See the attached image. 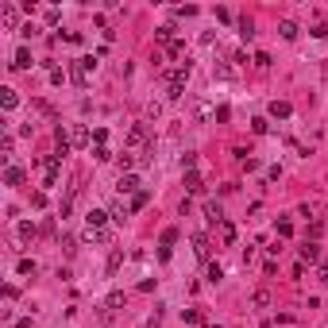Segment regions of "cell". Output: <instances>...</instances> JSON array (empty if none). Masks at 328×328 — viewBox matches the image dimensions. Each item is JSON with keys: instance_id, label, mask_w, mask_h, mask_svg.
<instances>
[{"instance_id": "cell-1", "label": "cell", "mask_w": 328, "mask_h": 328, "mask_svg": "<svg viewBox=\"0 0 328 328\" xmlns=\"http://www.w3.org/2000/svg\"><path fill=\"white\" fill-rule=\"evenodd\" d=\"M162 81H166V97L178 101V97L185 93V81H190V62H181V66H174V69H162Z\"/></svg>"}, {"instance_id": "cell-2", "label": "cell", "mask_w": 328, "mask_h": 328, "mask_svg": "<svg viewBox=\"0 0 328 328\" xmlns=\"http://www.w3.org/2000/svg\"><path fill=\"white\" fill-rule=\"evenodd\" d=\"M97 62H101V54H85V58H74V66H69V81L78 89L89 85V74L97 69Z\"/></svg>"}, {"instance_id": "cell-3", "label": "cell", "mask_w": 328, "mask_h": 328, "mask_svg": "<svg viewBox=\"0 0 328 328\" xmlns=\"http://www.w3.org/2000/svg\"><path fill=\"white\" fill-rule=\"evenodd\" d=\"M128 151L131 155H147V128H143V124H135V128L128 131Z\"/></svg>"}, {"instance_id": "cell-4", "label": "cell", "mask_w": 328, "mask_h": 328, "mask_svg": "<svg viewBox=\"0 0 328 328\" xmlns=\"http://www.w3.org/2000/svg\"><path fill=\"white\" fill-rule=\"evenodd\" d=\"M39 166H43V185H54V181H58V170H62V155L39 158Z\"/></svg>"}, {"instance_id": "cell-5", "label": "cell", "mask_w": 328, "mask_h": 328, "mask_svg": "<svg viewBox=\"0 0 328 328\" xmlns=\"http://www.w3.org/2000/svg\"><path fill=\"white\" fill-rule=\"evenodd\" d=\"M108 216H112V213H101V208H89V216H85V228H93V232H104V228H108Z\"/></svg>"}, {"instance_id": "cell-6", "label": "cell", "mask_w": 328, "mask_h": 328, "mask_svg": "<svg viewBox=\"0 0 328 328\" xmlns=\"http://www.w3.org/2000/svg\"><path fill=\"white\" fill-rule=\"evenodd\" d=\"M139 190H143V178H139V174H120V197H124V193L135 197Z\"/></svg>"}, {"instance_id": "cell-7", "label": "cell", "mask_w": 328, "mask_h": 328, "mask_svg": "<svg viewBox=\"0 0 328 328\" xmlns=\"http://www.w3.org/2000/svg\"><path fill=\"white\" fill-rule=\"evenodd\" d=\"M0 24H4V31H16V24H19L16 4H0Z\"/></svg>"}, {"instance_id": "cell-8", "label": "cell", "mask_w": 328, "mask_h": 328, "mask_svg": "<svg viewBox=\"0 0 328 328\" xmlns=\"http://www.w3.org/2000/svg\"><path fill=\"white\" fill-rule=\"evenodd\" d=\"M216 236H220V243H224V247H232V243H236V224L228 220V216L216 224Z\"/></svg>"}, {"instance_id": "cell-9", "label": "cell", "mask_w": 328, "mask_h": 328, "mask_svg": "<svg viewBox=\"0 0 328 328\" xmlns=\"http://www.w3.org/2000/svg\"><path fill=\"white\" fill-rule=\"evenodd\" d=\"M69 147H89V128L85 124H74V128H69Z\"/></svg>"}, {"instance_id": "cell-10", "label": "cell", "mask_w": 328, "mask_h": 328, "mask_svg": "<svg viewBox=\"0 0 328 328\" xmlns=\"http://www.w3.org/2000/svg\"><path fill=\"white\" fill-rule=\"evenodd\" d=\"M131 213H135V208H131V201H124V197L112 201V220H128Z\"/></svg>"}, {"instance_id": "cell-11", "label": "cell", "mask_w": 328, "mask_h": 328, "mask_svg": "<svg viewBox=\"0 0 328 328\" xmlns=\"http://www.w3.org/2000/svg\"><path fill=\"white\" fill-rule=\"evenodd\" d=\"M24 166H8V170H4V185H24Z\"/></svg>"}, {"instance_id": "cell-12", "label": "cell", "mask_w": 328, "mask_h": 328, "mask_svg": "<svg viewBox=\"0 0 328 328\" xmlns=\"http://www.w3.org/2000/svg\"><path fill=\"white\" fill-rule=\"evenodd\" d=\"M205 190V181H201L197 170H185V193H201Z\"/></svg>"}, {"instance_id": "cell-13", "label": "cell", "mask_w": 328, "mask_h": 328, "mask_svg": "<svg viewBox=\"0 0 328 328\" xmlns=\"http://www.w3.org/2000/svg\"><path fill=\"white\" fill-rule=\"evenodd\" d=\"M290 112H294V108L286 101H270V116H274V120H290Z\"/></svg>"}, {"instance_id": "cell-14", "label": "cell", "mask_w": 328, "mask_h": 328, "mask_svg": "<svg viewBox=\"0 0 328 328\" xmlns=\"http://www.w3.org/2000/svg\"><path fill=\"white\" fill-rule=\"evenodd\" d=\"M193 255H197V259H208V236H193Z\"/></svg>"}, {"instance_id": "cell-15", "label": "cell", "mask_w": 328, "mask_h": 328, "mask_svg": "<svg viewBox=\"0 0 328 328\" xmlns=\"http://www.w3.org/2000/svg\"><path fill=\"white\" fill-rule=\"evenodd\" d=\"M12 66H16V69H27V66H31V51H27V46H19V51L12 54Z\"/></svg>"}, {"instance_id": "cell-16", "label": "cell", "mask_w": 328, "mask_h": 328, "mask_svg": "<svg viewBox=\"0 0 328 328\" xmlns=\"http://www.w3.org/2000/svg\"><path fill=\"white\" fill-rule=\"evenodd\" d=\"M0 104H4V108H8V112H12V108H16V104H19V97H16V89H8V85L0 89Z\"/></svg>"}, {"instance_id": "cell-17", "label": "cell", "mask_w": 328, "mask_h": 328, "mask_svg": "<svg viewBox=\"0 0 328 328\" xmlns=\"http://www.w3.org/2000/svg\"><path fill=\"white\" fill-rule=\"evenodd\" d=\"M278 35L294 43V39H297V24H294V19H282V24H278Z\"/></svg>"}, {"instance_id": "cell-18", "label": "cell", "mask_w": 328, "mask_h": 328, "mask_svg": "<svg viewBox=\"0 0 328 328\" xmlns=\"http://www.w3.org/2000/svg\"><path fill=\"white\" fill-rule=\"evenodd\" d=\"M205 216H208V224H220V220H224V213H220V205H216V201H208V205H205Z\"/></svg>"}, {"instance_id": "cell-19", "label": "cell", "mask_w": 328, "mask_h": 328, "mask_svg": "<svg viewBox=\"0 0 328 328\" xmlns=\"http://www.w3.org/2000/svg\"><path fill=\"white\" fill-rule=\"evenodd\" d=\"M213 74H216L220 81H232V78H236V69L228 66V62H216V66H213Z\"/></svg>"}, {"instance_id": "cell-20", "label": "cell", "mask_w": 328, "mask_h": 328, "mask_svg": "<svg viewBox=\"0 0 328 328\" xmlns=\"http://www.w3.org/2000/svg\"><path fill=\"white\" fill-rule=\"evenodd\" d=\"M320 259V247H317V243H305V247H301V263H317Z\"/></svg>"}, {"instance_id": "cell-21", "label": "cell", "mask_w": 328, "mask_h": 328, "mask_svg": "<svg viewBox=\"0 0 328 328\" xmlns=\"http://www.w3.org/2000/svg\"><path fill=\"white\" fill-rule=\"evenodd\" d=\"M205 278H208V282H220V278H224V267H220V263H208Z\"/></svg>"}, {"instance_id": "cell-22", "label": "cell", "mask_w": 328, "mask_h": 328, "mask_svg": "<svg viewBox=\"0 0 328 328\" xmlns=\"http://www.w3.org/2000/svg\"><path fill=\"white\" fill-rule=\"evenodd\" d=\"M120 263H124V251L116 247L112 255H108V274H116V270H120Z\"/></svg>"}, {"instance_id": "cell-23", "label": "cell", "mask_w": 328, "mask_h": 328, "mask_svg": "<svg viewBox=\"0 0 328 328\" xmlns=\"http://www.w3.org/2000/svg\"><path fill=\"white\" fill-rule=\"evenodd\" d=\"M155 39H158V43H166V46H170V43H174V27H158V31H155Z\"/></svg>"}, {"instance_id": "cell-24", "label": "cell", "mask_w": 328, "mask_h": 328, "mask_svg": "<svg viewBox=\"0 0 328 328\" xmlns=\"http://www.w3.org/2000/svg\"><path fill=\"white\" fill-rule=\"evenodd\" d=\"M251 131H255V135H267V131H270V124L263 120V116H255V120H251Z\"/></svg>"}, {"instance_id": "cell-25", "label": "cell", "mask_w": 328, "mask_h": 328, "mask_svg": "<svg viewBox=\"0 0 328 328\" xmlns=\"http://www.w3.org/2000/svg\"><path fill=\"white\" fill-rule=\"evenodd\" d=\"M240 35H243V39H255V24H251L247 16L240 19Z\"/></svg>"}, {"instance_id": "cell-26", "label": "cell", "mask_w": 328, "mask_h": 328, "mask_svg": "<svg viewBox=\"0 0 328 328\" xmlns=\"http://www.w3.org/2000/svg\"><path fill=\"white\" fill-rule=\"evenodd\" d=\"M147 201H151V193H147V190H139L135 197H131V208H143V205H147Z\"/></svg>"}, {"instance_id": "cell-27", "label": "cell", "mask_w": 328, "mask_h": 328, "mask_svg": "<svg viewBox=\"0 0 328 328\" xmlns=\"http://www.w3.org/2000/svg\"><path fill=\"white\" fill-rule=\"evenodd\" d=\"M278 236H282V240H286V236H294V224H290V220H286V216H282V220H278Z\"/></svg>"}, {"instance_id": "cell-28", "label": "cell", "mask_w": 328, "mask_h": 328, "mask_svg": "<svg viewBox=\"0 0 328 328\" xmlns=\"http://www.w3.org/2000/svg\"><path fill=\"white\" fill-rule=\"evenodd\" d=\"M166 51H170V58H181V54H185V43H181V39H174Z\"/></svg>"}, {"instance_id": "cell-29", "label": "cell", "mask_w": 328, "mask_h": 328, "mask_svg": "<svg viewBox=\"0 0 328 328\" xmlns=\"http://www.w3.org/2000/svg\"><path fill=\"white\" fill-rule=\"evenodd\" d=\"M19 240H35V224H31V220H24V224H19Z\"/></svg>"}, {"instance_id": "cell-30", "label": "cell", "mask_w": 328, "mask_h": 328, "mask_svg": "<svg viewBox=\"0 0 328 328\" xmlns=\"http://www.w3.org/2000/svg\"><path fill=\"white\" fill-rule=\"evenodd\" d=\"M251 301L259 305V309H263V305H270V290H255V297H251Z\"/></svg>"}, {"instance_id": "cell-31", "label": "cell", "mask_w": 328, "mask_h": 328, "mask_svg": "<svg viewBox=\"0 0 328 328\" xmlns=\"http://www.w3.org/2000/svg\"><path fill=\"white\" fill-rule=\"evenodd\" d=\"M174 240H178V228H166V232H162V251H170Z\"/></svg>"}, {"instance_id": "cell-32", "label": "cell", "mask_w": 328, "mask_h": 328, "mask_svg": "<svg viewBox=\"0 0 328 328\" xmlns=\"http://www.w3.org/2000/svg\"><path fill=\"white\" fill-rule=\"evenodd\" d=\"M16 270H19V274H35V259H19Z\"/></svg>"}, {"instance_id": "cell-33", "label": "cell", "mask_w": 328, "mask_h": 328, "mask_svg": "<svg viewBox=\"0 0 328 328\" xmlns=\"http://www.w3.org/2000/svg\"><path fill=\"white\" fill-rule=\"evenodd\" d=\"M251 62H255V66H259V69H267V66H270V54H267V51H259V54H255V58H251Z\"/></svg>"}, {"instance_id": "cell-34", "label": "cell", "mask_w": 328, "mask_h": 328, "mask_svg": "<svg viewBox=\"0 0 328 328\" xmlns=\"http://www.w3.org/2000/svg\"><path fill=\"white\" fill-rule=\"evenodd\" d=\"M93 158H97V162H108V158H112V151H108V147H97Z\"/></svg>"}, {"instance_id": "cell-35", "label": "cell", "mask_w": 328, "mask_h": 328, "mask_svg": "<svg viewBox=\"0 0 328 328\" xmlns=\"http://www.w3.org/2000/svg\"><path fill=\"white\" fill-rule=\"evenodd\" d=\"M181 317H185V324H201V313H197V309H185Z\"/></svg>"}, {"instance_id": "cell-36", "label": "cell", "mask_w": 328, "mask_h": 328, "mask_svg": "<svg viewBox=\"0 0 328 328\" xmlns=\"http://www.w3.org/2000/svg\"><path fill=\"white\" fill-rule=\"evenodd\" d=\"M104 305H108V309H120V305H124V294H108V301H104Z\"/></svg>"}, {"instance_id": "cell-37", "label": "cell", "mask_w": 328, "mask_h": 328, "mask_svg": "<svg viewBox=\"0 0 328 328\" xmlns=\"http://www.w3.org/2000/svg\"><path fill=\"white\" fill-rule=\"evenodd\" d=\"M317 278H320V282H328V263H320V270H317Z\"/></svg>"}, {"instance_id": "cell-38", "label": "cell", "mask_w": 328, "mask_h": 328, "mask_svg": "<svg viewBox=\"0 0 328 328\" xmlns=\"http://www.w3.org/2000/svg\"><path fill=\"white\" fill-rule=\"evenodd\" d=\"M16 328H31V317H19V320H16Z\"/></svg>"}, {"instance_id": "cell-39", "label": "cell", "mask_w": 328, "mask_h": 328, "mask_svg": "<svg viewBox=\"0 0 328 328\" xmlns=\"http://www.w3.org/2000/svg\"><path fill=\"white\" fill-rule=\"evenodd\" d=\"M205 328H220V324H205Z\"/></svg>"}]
</instances>
